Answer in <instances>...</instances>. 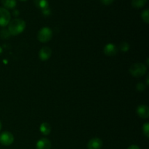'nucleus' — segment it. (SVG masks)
<instances>
[{
    "label": "nucleus",
    "instance_id": "obj_1",
    "mask_svg": "<svg viewBox=\"0 0 149 149\" xmlns=\"http://www.w3.org/2000/svg\"><path fill=\"white\" fill-rule=\"evenodd\" d=\"M26 22L20 18H15L10 20L8 24V31L12 36L20 34L26 29Z\"/></svg>",
    "mask_w": 149,
    "mask_h": 149
},
{
    "label": "nucleus",
    "instance_id": "obj_2",
    "mask_svg": "<svg viewBox=\"0 0 149 149\" xmlns=\"http://www.w3.org/2000/svg\"><path fill=\"white\" fill-rule=\"evenodd\" d=\"M130 74L134 77H141L146 74L147 68L143 63H136L130 66L129 69Z\"/></svg>",
    "mask_w": 149,
    "mask_h": 149
},
{
    "label": "nucleus",
    "instance_id": "obj_3",
    "mask_svg": "<svg viewBox=\"0 0 149 149\" xmlns=\"http://www.w3.org/2000/svg\"><path fill=\"white\" fill-rule=\"evenodd\" d=\"M52 37V31L49 27H43L39 31L37 34L38 40L42 43L49 42Z\"/></svg>",
    "mask_w": 149,
    "mask_h": 149
},
{
    "label": "nucleus",
    "instance_id": "obj_4",
    "mask_svg": "<svg viewBox=\"0 0 149 149\" xmlns=\"http://www.w3.org/2000/svg\"><path fill=\"white\" fill-rule=\"evenodd\" d=\"M10 19H11V15L8 10L4 7H0V26L1 27L7 26L10 22Z\"/></svg>",
    "mask_w": 149,
    "mask_h": 149
},
{
    "label": "nucleus",
    "instance_id": "obj_5",
    "mask_svg": "<svg viewBox=\"0 0 149 149\" xmlns=\"http://www.w3.org/2000/svg\"><path fill=\"white\" fill-rule=\"evenodd\" d=\"M14 142V136L10 132H3L0 134V143L5 146L12 145Z\"/></svg>",
    "mask_w": 149,
    "mask_h": 149
},
{
    "label": "nucleus",
    "instance_id": "obj_6",
    "mask_svg": "<svg viewBox=\"0 0 149 149\" xmlns=\"http://www.w3.org/2000/svg\"><path fill=\"white\" fill-rule=\"evenodd\" d=\"M103 52H104L105 55L107 56H114L117 54L118 52V48L113 43H109L104 47L103 48Z\"/></svg>",
    "mask_w": 149,
    "mask_h": 149
},
{
    "label": "nucleus",
    "instance_id": "obj_7",
    "mask_svg": "<svg viewBox=\"0 0 149 149\" xmlns=\"http://www.w3.org/2000/svg\"><path fill=\"white\" fill-rule=\"evenodd\" d=\"M103 146V141L99 138H93L87 143L88 149H101Z\"/></svg>",
    "mask_w": 149,
    "mask_h": 149
},
{
    "label": "nucleus",
    "instance_id": "obj_8",
    "mask_svg": "<svg viewBox=\"0 0 149 149\" xmlns=\"http://www.w3.org/2000/svg\"><path fill=\"white\" fill-rule=\"evenodd\" d=\"M52 55V49L49 47H43L39 52V57L41 61H47Z\"/></svg>",
    "mask_w": 149,
    "mask_h": 149
},
{
    "label": "nucleus",
    "instance_id": "obj_9",
    "mask_svg": "<svg viewBox=\"0 0 149 149\" xmlns=\"http://www.w3.org/2000/svg\"><path fill=\"white\" fill-rule=\"evenodd\" d=\"M136 113L142 119H148L149 117V109L146 105H140L136 109Z\"/></svg>",
    "mask_w": 149,
    "mask_h": 149
},
{
    "label": "nucleus",
    "instance_id": "obj_10",
    "mask_svg": "<svg viewBox=\"0 0 149 149\" xmlns=\"http://www.w3.org/2000/svg\"><path fill=\"white\" fill-rule=\"evenodd\" d=\"M51 142L49 139L42 138L37 141L36 145V149H51Z\"/></svg>",
    "mask_w": 149,
    "mask_h": 149
},
{
    "label": "nucleus",
    "instance_id": "obj_11",
    "mask_svg": "<svg viewBox=\"0 0 149 149\" xmlns=\"http://www.w3.org/2000/svg\"><path fill=\"white\" fill-rule=\"evenodd\" d=\"M34 4L42 11L49 8V3L47 0H34Z\"/></svg>",
    "mask_w": 149,
    "mask_h": 149
},
{
    "label": "nucleus",
    "instance_id": "obj_12",
    "mask_svg": "<svg viewBox=\"0 0 149 149\" xmlns=\"http://www.w3.org/2000/svg\"><path fill=\"white\" fill-rule=\"evenodd\" d=\"M1 4L5 9H13L17 5V1L15 0H1Z\"/></svg>",
    "mask_w": 149,
    "mask_h": 149
},
{
    "label": "nucleus",
    "instance_id": "obj_13",
    "mask_svg": "<svg viewBox=\"0 0 149 149\" xmlns=\"http://www.w3.org/2000/svg\"><path fill=\"white\" fill-rule=\"evenodd\" d=\"M39 130H40V132H42L43 135H48L51 132V127L50 125L48 123H47V122H43V123L40 125Z\"/></svg>",
    "mask_w": 149,
    "mask_h": 149
},
{
    "label": "nucleus",
    "instance_id": "obj_14",
    "mask_svg": "<svg viewBox=\"0 0 149 149\" xmlns=\"http://www.w3.org/2000/svg\"><path fill=\"white\" fill-rule=\"evenodd\" d=\"M147 0H132V6L134 8L140 9L146 5Z\"/></svg>",
    "mask_w": 149,
    "mask_h": 149
},
{
    "label": "nucleus",
    "instance_id": "obj_15",
    "mask_svg": "<svg viewBox=\"0 0 149 149\" xmlns=\"http://www.w3.org/2000/svg\"><path fill=\"white\" fill-rule=\"evenodd\" d=\"M141 18L146 23H149V10L148 9L142 12V13H141Z\"/></svg>",
    "mask_w": 149,
    "mask_h": 149
},
{
    "label": "nucleus",
    "instance_id": "obj_16",
    "mask_svg": "<svg viewBox=\"0 0 149 149\" xmlns=\"http://www.w3.org/2000/svg\"><path fill=\"white\" fill-rule=\"evenodd\" d=\"M121 50L123 52H127L130 49V45L126 42H123L120 44V47H119Z\"/></svg>",
    "mask_w": 149,
    "mask_h": 149
},
{
    "label": "nucleus",
    "instance_id": "obj_17",
    "mask_svg": "<svg viewBox=\"0 0 149 149\" xmlns=\"http://www.w3.org/2000/svg\"><path fill=\"white\" fill-rule=\"evenodd\" d=\"M143 132L146 138H149V124L148 122L143 125Z\"/></svg>",
    "mask_w": 149,
    "mask_h": 149
},
{
    "label": "nucleus",
    "instance_id": "obj_18",
    "mask_svg": "<svg viewBox=\"0 0 149 149\" xmlns=\"http://www.w3.org/2000/svg\"><path fill=\"white\" fill-rule=\"evenodd\" d=\"M145 89L146 86L144 85L143 83H138V84H137V90H138V91H143Z\"/></svg>",
    "mask_w": 149,
    "mask_h": 149
},
{
    "label": "nucleus",
    "instance_id": "obj_19",
    "mask_svg": "<svg viewBox=\"0 0 149 149\" xmlns=\"http://www.w3.org/2000/svg\"><path fill=\"white\" fill-rule=\"evenodd\" d=\"M100 1L105 5H110L111 4H112L114 0H100Z\"/></svg>",
    "mask_w": 149,
    "mask_h": 149
},
{
    "label": "nucleus",
    "instance_id": "obj_20",
    "mask_svg": "<svg viewBox=\"0 0 149 149\" xmlns=\"http://www.w3.org/2000/svg\"><path fill=\"white\" fill-rule=\"evenodd\" d=\"M42 13H43L45 15H49V14H50V10H49V8H47L46 9V10H43V11H42Z\"/></svg>",
    "mask_w": 149,
    "mask_h": 149
},
{
    "label": "nucleus",
    "instance_id": "obj_21",
    "mask_svg": "<svg viewBox=\"0 0 149 149\" xmlns=\"http://www.w3.org/2000/svg\"><path fill=\"white\" fill-rule=\"evenodd\" d=\"M127 149H141L139 146H138L137 145H131L128 147Z\"/></svg>",
    "mask_w": 149,
    "mask_h": 149
},
{
    "label": "nucleus",
    "instance_id": "obj_22",
    "mask_svg": "<svg viewBox=\"0 0 149 149\" xmlns=\"http://www.w3.org/2000/svg\"><path fill=\"white\" fill-rule=\"evenodd\" d=\"M13 15L15 16V17H17V16H18L19 14H20V12H19V10H14L13 12Z\"/></svg>",
    "mask_w": 149,
    "mask_h": 149
},
{
    "label": "nucleus",
    "instance_id": "obj_23",
    "mask_svg": "<svg viewBox=\"0 0 149 149\" xmlns=\"http://www.w3.org/2000/svg\"><path fill=\"white\" fill-rule=\"evenodd\" d=\"M1 126H2V125H1V121H0V131H1Z\"/></svg>",
    "mask_w": 149,
    "mask_h": 149
},
{
    "label": "nucleus",
    "instance_id": "obj_24",
    "mask_svg": "<svg viewBox=\"0 0 149 149\" xmlns=\"http://www.w3.org/2000/svg\"><path fill=\"white\" fill-rule=\"evenodd\" d=\"M1 52H2V49H1V47H0V54H1Z\"/></svg>",
    "mask_w": 149,
    "mask_h": 149
},
{
    "label": "nucleus",
    "instance_id": "obj_25",
    "mask_svg": "<svg viewBox=\"0 0 149 149\" xmlns=\"http://www.w3.org/2000/svg\"><path fill=\"white\" fill-rule=\"evenodd\" d=\"M20 1H26V0H20Z\"/></svg>",
    "mask_w": 149,
    "mask_h": 149
}]
</instances>
